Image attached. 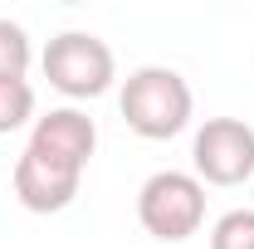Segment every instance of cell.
<instances>
[{"mask_svg": "<svg viewBox=\"0 0 254 249\" xmlns=\"http://www.w3.org/2000/svg\"><path fill=\"white\" fill-rule=\"evenodd\" d=\"M118 103H123L127 127H132L137 137H147V142H166V137L186 132L190 108H195L190 83L176 68H161V63L137 68L123 83V98H118Z\"/></svg>", "mask_w": 254, "mask_h": 249, "instance_id": "cell-1", "label": "cell"}, {"mask_svg": "<svg viewBox=\"0 0 254 249\" xmlns=\"http://www.w3.org/2000/svg\"><path fill=\"white\" fill-rule=\"evenodd\" d=\"M137 220L152 240L181 245L205 225V186L190 171H157L137 190Z\"/></svg>", "mask_w": 254, "mask_h": 249, "instance_id": "cell-2", "label": "cell"}, {"mask_svg": "<svg viewBox=\"0 0 254 249\" xmlns=\"http://www.w3.org/2000/svg\"><path fill=\"white\" fill-rule=\"evenodd\" d=\"M44 78L49 88H59L64 98H103L118 78V63H113V49L88 30H64L49 39L44 49Z\"/></svg>", "mask_w": 254, "mask_h": 249, "instance_id": "cell-3", "label": "cell"}, {"mask_svg": "<svg viewBox=\"0 0 254 249\" xmlns=\"http://www.w3.org/2000/svg\"><path fill=\"white\" fill-rule=\"evenodd\" d=\"M190 161L200 186H245L254 176V127L240 118H205L190 142Z\"/></svg>", "mask_w": 254, "mask_h": 249, "instance_id": "cell-4", "label": "cell"}, {"mask_svg": "<svg viewBox=\"0 0 254 249\" xmlns=\"http://www.w3.org/2000/svg\"><path fill=\"white\" fill-rule=\"evenodd\" d=\"M83 186V171L78 166H68L59 156H44L25 147L20 161H15V195H20V205L34 210V215H54V210H68L73 205V195Z\"/></svg>", "mask_w": 254, "mask_h": 249, "instance_id": "cell-5", "label": "cell"}, {"mask_svg": "<svg viewBox=\"0 0 254 249\" xmlns=\"http://www.w3.org/2000/svg\"><path fill=\"white\" fill-rule=\"evenodd\" d=\"M30 147L44 156H59L68 166H88L98 152V127L88 113H78V108H54V113H44V118H34V132H30Z\"/></svg>", "mask_w": 254, "mask_h": 249, "instance_id": "cell-6", "label": "cell"}, {"mask_svg": "<svg viewBox=\"0 0 254 249\" xmlns=\"http://www.w3.org/2000/svg\"><path fill=\"white\" fill-rule=\"evenodd\" d=\"M34 118V88L25 78H0V137Z\"/></svg>", "mask_w": 254, "mask_h": 249, "instance_id": "cell-7", "label": "cell"}, {"mask_svg": "<svg viewBox=\"0 0 254 249\" xmlns=\"http://www.w3.org/2000/svg\"><path fill=\"white\" fill-rule=\"evenodd\" d=\"M30 68V34L15 20H0V78H25Z\"/></svg>", "mask_w": 254, "mask_h": 249, "instance_id": "cell-8", "label": "cell"}, {"mask_svg": "<svg viewBox=\"0 0 254 249\" xmlns=\"http://www.w3.org/2000/svg\"><path fill=\"white\" fill-rule=\"evenodd\" d=\"M210 249H254V210H225L210 230Z\"/></svg>", "mask_w": 254, "mask_h": 249, "instance_id": "cell-9", "label": "cell"}]
</instances>
